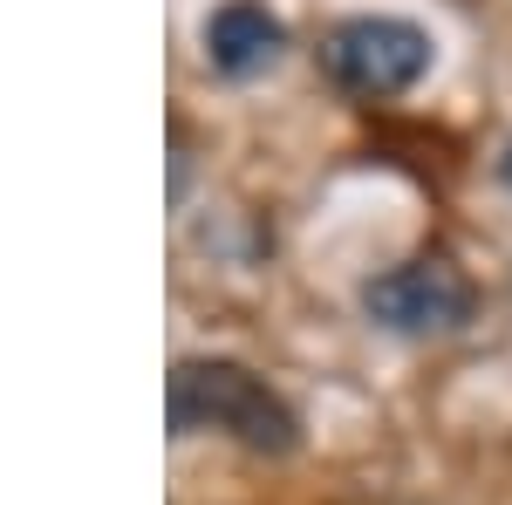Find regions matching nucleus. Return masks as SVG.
Listing matches in <instances>:
<instances>
[{"label": "nucleus", "instance_id": "2", "mask_svg": "<svg viewBox=\"0 0 512 505\" xmlns=\"http://www.w3.org/2000/svg\"><path fill=\"white\" fill-rule=\"evenodd\" d=\"M321 69L349 96H403L431 69V35L417 21H396V14H355L342 28H328Z\"/></svg>", "mask_w": 512, "mask_h": 505}, {"label": "nucleus", "instance_id": "3", "mask_svg": "<svg viewBox=\"0 0 512 505\" xmlns=\"http://www.w3.org/2000/svg\"><path fill=\"white\" fill-rule=\"evenodd\" d=\"M362 314L390 335H451L472 321V280L451 260H403L362 287Z\"/></svg>", "mask_w": 512, "mask_h": 505}, {"label": "nucleus", "instance_id": "1", "mask_svg": "<svg viewBox=\"0 0 512 505\" xmlns=\"http://www.w3.org/2000/svg\"><path fill=\"white\" fill-rule=\"evenodd\" d=\"M164 403H171V437L219 430V437H233L260 458H287L301 444L294 410L246 362H226V355H185L164 383Z\"/></svg>", "mask_w": 512, "mask_h": 505}, {"label": "nucleus", "instance_id": "5", "mask_svg": "<svg viewBox=\"0 0 512 505\" xmlns=\"http://www.w3.org/2000/svg\"><path fill=\"white\" fill-rule=\"evenodd\" d=\"M499 178H506V192H512V144H506V157H499Z\"/></svg>", "mask_w": 512, "mask_h": 505}, {"label": "nucleus", "instance_id": "4", "mask_svg": "<svg viewBox=\"0 0 512 505\" xmlns=\"http://www.w3.org/2000/svg\"><path fill=\"white\" fill-rule=\"evenodd\" d=\"M280 48H287V21H280L267 0H226V7H212L205 14V62L219 69V76H260V69H274Z\"/></svg>", "mask_w": 512, "mask_h": 505}]
</instances>
